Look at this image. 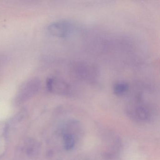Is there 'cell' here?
<instances>
[{"instance_id": "7a4b0ae2", "label": "cell", "mask_w": 160, "mask_h": 160, "mask_svg": "<svg viewBox=\"0 0 160 160\" xmlns=\"http://www.w3.org/2000/svg\"><path fill=\"white\" fill-rule=\"evenodd\" d=\"M129 111L137 119L145 120L148 119L151 115L149 106L145 102L141 94H137L131 101L128 107Z\"/></svg>"}, {"instance_id": "277c9868", "label": "cell", "mask_w": 160, "mask_h": 160, "mask_svg": "<svg viewBox=\"0 0 160 160\" xmlns=\"http://www.w3.org/2000/svg\"><path fill=\"white\" fill-rule=\"evenodd\" d=\"M74 71L77 77L89 83H94L98 78L97 69L88 63L78 62L74 66Z\"/></svg>"}, {"instance_id": "ba28073f", "label": "cell", "mask_w": 160, "mask_h": 160, "mask_svg": "<svg viewBox=\"0 0 160 160\" xmlns=\"http://www.w3.org/2000/svg\"><path fill=\"white\" fill-rule=\"evenodd\" d=\"M64 148L67 150H70L73 148L75 145V139L73 135L71 134H65L63 136Z\"/></svg>"}, {"instance_id": "52a82bcc", "label": "cell", "mask_w": 160, "mask_h": 160, "mask_svg": "<svg viewBox=\"0 0 160 160\" xmlns=\"http://www.w3.org/2000/svg\"><path fill=\"white\" fill-rule=\"evenodd\" d=\"M24 148L26 153L29 156L36 155L39 151V145L36 142L31 140L26 141Z\"/></svg>"}, {"instance_id": "6da1fadb", "label": "cell", "mask_w": 160, "mask_h": 160, "mask_svg": "<svg viewBox=\"0 0 160 160\" xmlns=\"http://www.w3.org/2000/svg\"><path fill=\"white\" fill-rule=\"evenodd\" d=\"M41 84V81L37 78H31L23 83L16 95L15 104H21L33 97L39 91Z\"/></svg>"}, {"instance_id": "5b68a950", "label": "cell", "mask_w": 160, "mask_h": 160, "mask_svg": "<svg viewBox=\"0 0 160 160\" xmlns=\"http://www.w3.org/2000/svg\"><path fill=\"white\" fill-rule=\"evenodd\" d=\"M49 33L54 37L66 38L73 31V26L67 21H59L54 22L48 27Z\"/></svg>"}, {"instance_id": "8992f818", "label": "cell", "mask_w": 160, "mask_h": 160, "mask_svg": "<svg viewBox=\"0 0 160 160\" xmlns=\"http://www.w3.org/2000/svg\"><path fill=\"white\" fill-rule=\"evenodd\" d=\"M130 89V86L127 82L118 81L113 85V92L117 96H122L126 94Z\"/></svg>"}, {"instance_id": "3957f363", "label": "cell", "mask_w": 160, "mask_h": 160, "mask_svg": "<svg viewBox=\"0 0 160 160\" xmlns=\"http://www.w3.org/2000/svg\"><path fill=\"white\" fill-rule=\"evenodd\" d=\"M47 87L51 93L58 95L69 96L72 92V86L66 80L57 77H51L47 79Z\"/></svg>"}]
</instances>
